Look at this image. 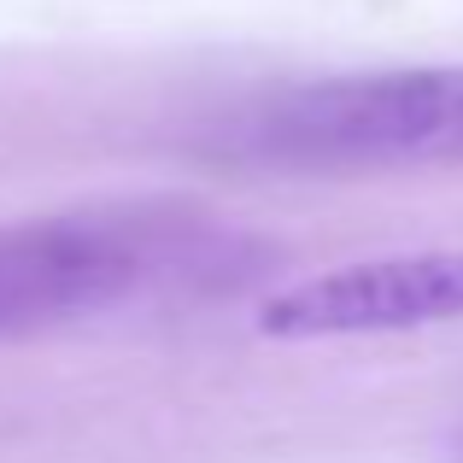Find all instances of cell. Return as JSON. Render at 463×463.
Segmentation results:
<instances>
[{
	"label": "cell",
	"mask_w": 463,
	"mask_h": 463,
	"mask_svg": "<svg viewBox=\"0 0 463 463\" xmlns=\"http://www.w3.org/2000/svg\"><path fill=\"white\" fill-rule=\"evenodd\" d=\"M458 452H463V434H458Z\"/></svg>",
	"instance_id": "4"
},
{
	"label": "cell",
	"mask_w": 463,
	"mask_h": 463,
	"mask_svg": "<svg viewBox=\"0 0 463 463\" xmlns=\"http://www.w3.org/2000/svg\"><path fill=\"white\" fill-rule=\"evenodd\" d=\"M212 235L158 205H94L0 229V340L118 311L205 270Z\"/></svg>",
	"instance_id": "2"
},
{
	"label": "cell",
	"mask_w": 463,
	"mask_h": 463,
	"mask_svg": "<svg viewBox=\"0 0 463 463\" xmlns=\"http://www.w3.org/2000/svg\"><path fill=\"white\" fill-rule=\"evenodd\" d=\"M463 317V252H399L358 259L282 288L259 306V335L270 340H358L405 335Z\"/></svg>",
	"instance_id": "3"
},
{
	"label": "cell",
	"mask_w": 463,
	"mask_h": 463,
	"mask_svg": "<svg viewBox=\"0 0 463 463\" xmlns=\"http://www.w3.org/2000/svg\"><path fill=\"white\" fill-rule=\"evenodd\" d=\"M223 147L276 170L463 165V65L306 82L241 112Z\"/></svg>",
	"instance_id": "1"
}]
</instances>
